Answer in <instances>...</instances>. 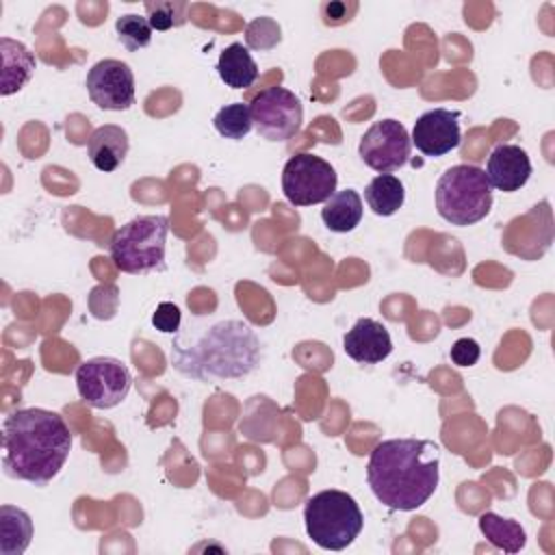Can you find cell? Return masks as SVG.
<instances>
[{
	"label": "cell",
	"instance_id": "obj_1",
	"mask_svg": "<svg viewBox=\"0 0 555 555\" xmlns=\"http://www.w3.org/2000/svg\"><path fill=\"white\" fill-rule=\"evenodd\" d=\"M440 447L425 438H390L373 447L366 481L388 509L412 512L429 501L440 479Z\"/></svg>",
	"mask_w": 555,
	"mask_h": 555
},
{
	"label": "cell",
	"instance_id": "obj_2",
	"mask_svg": "<svg viewBox=\"0 0 555 555\" xmlns=\"http://www.w3.org/2000/svg\"><path fill=\"white\" fill-rule=\"evenodd\" d=\"M2 468L9 477L46 486L72 451V431L65 418L46 408H22L2 423Z\"/></svg>",
	"mask_w": 555,
	"mask_h": 555
},
{
	"label": "cell",
	"instance_id": "obj_3",
	"mask_svg": "<svg viewBox=\"0 0 555 555\" xmlns=\"http://www.w3.org/2000/svg\"><path fill=\"white\" fill-rule=\"evenodd\" d=\"M171 362L186 377L202 382L238 379L258 366L260 340L247 323L228 319L208 327L189 347L176 343Z\"/></svg>",
	"mask_w": 555,
	"mask_h": 555
},
{
	"label": "cell",
	"instance_id": "obj_4",
	"mask_svg": "<svg viewBox=\"0 0 555 555\" xmlns=\"http://www.w3.org/2000/svg\"><path fill=\"white\" fill-rule=\"evenodd\" d=\"M308 538L325 551H343L353 544L364 527L356 499L343 490H321L304 505Z\"/></svg>",
	"mask_w": 555,
	"mask_h": 555
},
{
	"label": "cell",
	"instance_id": "obj_5",
	"mask_svg": "<svg viewBox=\"0 0 555 555\" xmlns=\"http://www.w3.org/2000/svg\"><path fill=\"white\" fill-rule=\"evenodd\" d=\"M169 234L167 215H139L115 230L108 254L124 273H150L165 269V243Z\"/></svg>",
	"mask_w": 555,
	"mask_h": 555
},
{
	"label": "cell",
	"instance_id": "obj_6",
	"mask_svg": "<svg viewBox=\"0 0 555 555\" xmlns=\"http://www.w3.org/2000/svg\"><path fill=\"white\" fill-rule=\"evenodd\" d=\"M492 208V186L477 165H453L436 182V210L451 225H473Z\"/></svg>",
	"mask_w": 555,
	"mask_h": 555
},
{
	"label": "cell",
	"instance_id": "obj_7",
	"mask_svg": "<svg viewBox=\"0 0 555 555\" xmlns=\"http://www.w3.org/2000/svg\"><path fill=\"white\" fill-rule=\"evenodd\" d=\"M336 169L308 152L291 156L282 169V191L293 206L323 204L336 193Z\"/></svg>",
	"mask_w": 555,
	"mask_h": 555
},
{
	"label": "cell",
	"instance_id": "obj_8",
	"mask_svg": "<svg viewBox=\"0 0 555 555\" xmlns=\"http://www.w3.org/2000/svg\"><path fill=\"white\" fill-rule=\"evenodd\" d=\"M132 386V375L128 366L108 356H98L91 360H85L76 369V388L80 399L95 408V410H108L119 405L128 390Z\"/></svg>",
	"mask_w": 555,
	"mask_h": 555
},
{
	"label": "cell",
	"instance_id": "obj_9",
	"mask_svg": "<svg viewBox=\"0 0 555 555\" xmlns=\"http://www.w3.org/2000/svg\"><path fill=\"white\" fill-rule=\"evenodd\" d=\"M256 132L267 141L293 139L304 121L299 98L284 87H267L249 104Z\"/></svg>",
	"mask_w": 555,
	"mask_h": 555
},
{
	"label": "cell",
	"instance_id": "obj_10",
	"mask_svg": "<svg viewBox=\"0 0 555 555\" xmlns=\"http://www.w3.org/2000/svg\"><path fill=\"white\" fill-rule=\"evenodd\" d=\"M412 139L405 126L397 119L375 121L360 139L358 154L366 167L377 173H390L403 167L410 158Z\"/></svg>",
	"mask_w": 555,
	"mask_h": 555
},
{
	"label": "cell",
	"instance_id": "obj_11",
	"mask_svg": "<svg viewBox=\"0 0 555 555\" xmlns=\"http://www.w3.org/2000/svg\"><path fill=\"white\" fill-rule=\"evenodd\" d=\"M87 93L104 111H128L134 104V74L119 59H102L87 74Z\"/></svg>",
	"mask_w": 555,
	"mask_h": 555
},
{
	"label": "cell",
	"instance_id": "obj_12",
	"mask_svg": "<svg viewBox=\"0 0 555 555\" xmlns=\"http://www.w3.org/2000/svg\"><path fill=\"white\" fill-rule=\"evenodd\" d=\"M460 113L449 108H431L423 113L412 128V143L425 156H444L462 141Z\"/></svg>",
	"mask_w": 555,
	"mask_h": 555
},
{
	"label": "cell",
	"instance_id": "obj_13",
	"mask_svg": "<svg viewBox=\"0 0 555 555\" xmlns=\"http://www.w3.org/2000/svg\"><path fill=\"white\" fill-rule=\"evenodd\" d=\"M531 176V160L529 154L520 145L503 143L496 145L486 165V178L492 189L503 193H514L527 184Z\"/></svg>",
	"mask_w": 555,
	"mask_h": 555
},
{
	"label": "cell",
	"instance_id": "obj_14",
	"mask_svg": "<svg viewBox=\"0 0 555 555\" xmlns=\"http://www.w3.org/2000/svg\"><path fill=\"white\" fill-rule=\"evenodd\" d=\"M343 349L353 362L377 364L390 356L392 338L379 321L362 317L343 336Z\"/></svg>",
	"mask_w": 555,
	"mask_h": 555
},
{
	"label": "cell",
	"instance_id": "obj_15",
	"mask_svg": "<svg viewBox=\"0 0 555 555\" xmlns=\"http://www.w3.org/2000/svg\"><path fill=\"white\" fill-rule=\"evenodd\" d=\"M128 147H130V141L126 130L115 124H104L91 132L87 143V154L95 169L115 171L126 160Z\"/></svg>",
	"mask_w": 555,
	"mask_h": 555
},
{
	"label": "cell",
	"instance_id": "obj_16",
	"mask_svg": "<svg viewBox=\"0 0 555 555\" xmlns=\"http://www.w3.org/2000/svg\"><path fill=\"white\" fill-rule=\"evenodd\" d=\"M0 56H2V82H0V95H13L17 93L33 76L37 61L33 52L11 37H0Z\"/></svg>",
	"mask_w": 555,
	"mask_h": 555
},
{
	"label": "cell",
	"instance_id": "obj_17",
	"mask_svg": "<svg viewBox=\"0 0 555 555\" xmlns=\"http://www.w3.org/2000/svg\"><path fill=\"white\" fill-rule=\"evenodd\" d=\"M362 197L358 195V191L343 189L323 202L321 219L327 230L345 234L356 230V225L362 221Z\"/></svg>",
	"mask_w": 555,
	"mask_h": 555
},
{
	"label": "cell",
	"instance_id": "obj_18",
	"mask_svg": "<svg viewBox=\"0 0 555 555\" xmlns=\"http://www.w3.org/2000/svg\"><path fill=\"white\" fill-rule=\"evenodd\" d=\"M217 72H219V78L232 89H247L258 80V65L249 54V50L238 41L230 43L219 54Z\"/></svg>",
	"mask_w": 555,
	"mask_h": 555
},
{
	"label": "cell",
	"instance_id": "obj_19",
	"mask_svg": "<svg viewBox=\"0 0 555 555\" xmlns=\"http://www.w3.org/2000/svg\"><path fill=\"white\" fill-rule=\"evenodd\" d=\"M33 538V520L30 516L15 507H0V553L2 555H22Z\"/></svg>",
	"mask_w": 555,
	"mask_h": 555
},
{
	"label": "cell",
	"instance_id": "obj_20",
	"mask_svg": "<svg viewBox=\"0 0 555 555\" xmlns=\"http://www.w3.org/2000/svg\"><path fill=\"white\" fill-rule=\"evenodd\" d=\"M479 531L494 548L505 553H518L527 544V533L520 527V522L503 518L494 512H483L479 516Z\"/></svg>",
	"mask_w": 555,
	"mask_h": 555
},
{
	"label": "cell",
	"instance_id": "obj_21",
	"mask_svg": "<svg viewBox=\"0 0 555 555\" xmlns=\"http://www.w3.org/2000/svg\"><path fill=\"white\" fill-rule=\"evenodd\" d=\"M364 199L375 215L390 217L403 206V199H405L403 182L392 173H379L366 184Z\"/></svg>",
	"mask_w": 555,
	"mask_h": 555
},
{
	"label": "cell",
	"instance_id": "obj_22",
	"mask_svg": "<svg viewBox=\"0 0 555 555\" xmlns=\"http://www.w3.org/2000/svg\"><path fill=\"white\" fill-rule=\"evenodd\" d=\"M212 124H215V130H217L221 137H225V139L238 141V139L247 137L249 130H251V126H254L249 104H245V102L225 104L223 108L217 111Z\"/></svg>",
	"mask_w": 555,
	"mask_h": 555
},
{
	"label": "cell",
	"instance_id": "obj_23",
	"mask_svg": "<svg viewBox=\"0 0 555 555\" xmlns=\"http://www.w3.org/2000/svg\"><path fill=\"white\" fill-rule=\"evenodd\" d=\"M115 33H117L119 43L128 52H137L139 48H145L152 41V26H150L147 17L137 15V13H128V15L117 17Z\"/></svg>",
	"mask_w": 555,
	"mask_h": 555
},
{
	"label": "cell",
	"instance_id": "obj_24",
	"mask_svg": "<svg viewBox=\"0 0 555 555\" xmlns=\"http://www.w3.org/2000/svg\"><path fill=\"white\" fill-rule=\"evenodd\" d=\"M145 13L152 30H169L186 22L189 4L182 0H152L145 2Z\"/></svg>",
	"mask_w": 555,
	"mask_h": 555
},
{
	"label": "cell",
	"instance_id": "obj_25",
	"mask_svg": "<svg viewBox=\"0 0 555 555\" xmlns=\"http://www.w3.org/2000/svg\"><path fill=\"white\" fill-rule=\"evenodd\" d=\"M180 321H182V314H180V308L171 301H160L152 314V325L163 332V334H173L180 330Z\"/></svg>",
	"mask_w": 555,
	"mask_h": 555
},
{
	"label": "cell",
	"instance_id": "obj_26",
	"mask_svg": "<svg viewBox=\"0 0 555 555\" xmlns=\"http://www.w3.org/2000/svg\"><path fill=\"white\" fill-rule=\"evenodd\" d=\"M481 356V347L475 338H457L451 345V362L455 366H473Z\"/></svg>",
	"mask_w": 555,
	"mask_h": 555
},
{
	"label": "cell",
	"instance_id": "obj_27",
	"mask_svg": "<svg viewBox=\"0 0 555 555\" xmlns=\"http://www.w3.org/2000/svg\"><path fill=\"white\" fill-rule=\"evenodd\" d=\"M349 9L356 11V4L353 7H347L345 2H323L321 4V15H323V22L327 26H340L345 22H349Z\"/></svg>",
	"mask_w": 555,
	"mask_h": 555
}]
</instances>
